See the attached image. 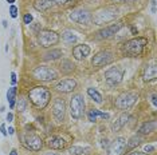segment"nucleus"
I'll list each match as a JSON object with an SVG mask.
<instances>
[{"mask_svg":"<svg viewBox=\"0 0 157 155\" xmlns=\"http://www.w3.org/2000/svg\"><path fill=\"white\" fill-rule=\"evenodd\" d=\"M28 99H30V102L32 103L34 107L42 110V108H45L50 103L51 91L47 87H43V86L34 87V88L30 90V92H28Z\"/></svg>","mask_w":157,"mask_h":155,"instance_id":"obj_1","label":"nucleus"},{"mask_svg":"<svg viewBox=\"0 0 157 155\" xmlns=\"http://www.w3.org/2000/svg\"><path fill=\"white\" fill-rule=\"evenodd\" d=\"M117 18H118V9L116 7H105V8L98 9L94 13V16L91 18V20L97 25H104V24H107L113 20H116Z\"/></svg>","mask_w":157,"mask_h":155,"instance_id":"obj_2","label":"nucleus"},{"mask_svg":"<svg viewBox=\"0 0 157 155\" xmlns=\"http://www.w3.org/2000/svg\"><path fill=\"white\" fill-rule=\"evenodd\" d=\"M148 44V39L146 38H142V36H138V38H133L130 40H127L122 45V51L130 56H137V55H141V52L144 51L145 45Z\"/></svg>","mask_w":157,"mask_h":155,"instance_id":"obj_3","label":"nucleus"},{"mask_svg":"<svg viewBox=\"0 0 157 155\" xmlns=\"http://www.w3.org/2000/svg\"><path fill=\"white\" fill-rule=\"evenodd\" d=\"M83 112H85V100H83V96L81 94H75L73 95L70 100V114H71V118L78 120L83 116Z\"/></svg>","mask_w":157,"mask_h":155,"instance_id":"obj_4","label":"nucleus"},{"mask_svg":"<svg viewBox=\"0 0 157 155\" xmlns=\"http://www.w3.org/2000/svg\"><path fill=\"white\" fill-rule=\"evenodd\" d=\"M137 99H138V95L133 91L122 92V94L118 95V98L116 99V107L120 108V110H129L130 107L134 106Z\"/></svg>","mask_w":157,"mask_h":155,"instance_id":"obj_5","label":"nucleus"},{"mask_svg":"<svg viewBox=\"0 0 157 155\" xmlns=\"http://www.w3.org/2000/svg\"><path fill=\"white\" fill-rule=\"evenodd\" d=\"M32 76L38 80L51 82V80H55L56 78H58V74H56V71L54 68H50V67H46V66H39V67L34 68Z\"/></svg>","mask_w":157,"mask_h":155,"instance_id":"obj_6","label":"nucleus"},{"mask_svg":"<svg viewBox=\"0 0 157 155\" xmlns=\"http://www.w3.org/2000/svg\"><path fill=\"white\" fill-rule=\"evenodd\" d=\"M38 40H39L42 47L48 48V47L55 45L59 42V35L56 32H54V31H50V29H42V31H39Z\"/></svg>","mask_w":157,"mask_h":155,"instance_id":"obj_7","label":"nucleus"},{"mask_svg":"<svg viewBox=\"0 0 157 155\" xmlns=\"http://www.w3.org/2000/svg\"><path fill=\"white\" fill-rule=\"evenodd\" d=\"M125 75V70L120 67H111L105 72V80L107 86H116L122 82V78Z\"/></svg>","mask_w":157,"mask_h":155,"instance_id":"obj_8","label":"nucleus"},{"mask_svg":"<svg viewBox=\"0 0 157 155\" xmlns=\"http://www.w3.org/2000/svg\"><path fill=\"white\" fill-rule=\"evenodd\" d=\"M113 60H114L113 52H111V51H107V50H104V51L97 52V54L93 56L91 64H93L94 67H104V66L110 64Z\"/></svg>","mask_w":157,"mask_h":155,"instance_id":"obj_9","label":"nucleus"},{"mask_svg":"<svg viewBox=\"0 0 157 155\" xmlns=\"http://www.w3.org/2000/svg\"><path fill=\"white\" fill-rule=\"evenodd\" d=\"M74 0H35L34 8L36 11H47L54 6H67Z\"/></svg>","mask_w":157,"mask_h":155,"instance_id":"obj_10","label":"nucleus"},{"mask_svg":"<svg viewBox=\"0 0 157 155\" xmlns=\"http://www.w3.org/2000/svg\"><path fill=\"white\" fill-rule=\"evenodd\" d=\"M126 151V139L122 136L116 138L107 146V155H124Z\"/></svg>","mask_w":157,"mask_h":155,"instance_id":"obj_11","label":"nucleus"},{"mask_svg":"<svg viewBox=\"0 0 157 155\" xmlns=\"http://www.w3.org/2000/svg\"><path fill=\"white\" fill-rule=\"evenodd\" d=\"M65 115H66L65 100L61 99V98L54 99V102H52V116H54V119L58 123H61V122L65 120Z\"/></svg>","mask_w":157,"mask_h":155,"instance_id":"obj_12","label":"nucleus"},{"mask_svg":"<svg viewBox=\"0 0 157 155\" xmlns=\"http://www.w3.org/2000/svg\"><path fill=\"white\" fill-rule=\"evenodd\" d=\"M70 19L78 24H89L91 22V15L89 11L79 8V9H75L70 13Z\"/></svg>","mask_w":157,"mask_h":155,"instance_id":"obj_13","label":"nucleus"},{"mask_svg":"<svg viewBox=\"0 0 157 155\" xmlns=\"http://www.w3.org/2000/svg\"><path fill=\"white\" fill-rule=\"evenodd\" d=\"M24 144L27 148H30L32 151H39L43 147V141L36 134H28L24 138Z\"/></svg>","mask_w":157,"mask_h":155,"instance_id":"obj_14","label":"nucleus"},{"mask_svg":"<svg viewBox=\"0 0 157 155\" xmlns=\"http://www.w3.org/2000/svg\"><path fill=\"white\" fill-rule=\"evenodd\" d=\"M122 23H114V24H110V25H107V27H105V28H102L101 31H98V34H97V36H98V39H107V38H111V36H114L118 31L122 28Z\"/></svg>","mask_w":157,"mask_h":155,"instance_id":"obj_15","label":"nucleus"},{"mask_svg":"<svg viewBox=\"0 0 157 155\" xmlns=\"http://www.w3.org/2000/svg\"><path fill=\"white\" fill-rule=\"evenodd\" d=\"M75 87H77V82L74 79H71V78H67V79H63L56 84L55 90L59 92H63V94H68V92L74 91Z\"/></svg>","mask_w":157,"mask_h":155,"instance_id":"obj_16","label":"nucleus"},{"mask_svg":"<svg viewBox=\"0 0 157 155\" xmlns=\"http://www.w3.org/2000/svg\"><path fill=\"white\" fill-rule=\"evenodd\" d=\"M91 50L87 44H78L73 48V56L77 60H83L85 58H87L90 55Z\"/></svg>","mask_w":157,"mask_h":155,"instance_id":"obj_17","label":"nucleus"},{"mask_svg":"<svg viewBox=\"0 0 157 155\" xmlns=\"http://www.w3.org/2000/svg\"><path fill=\"white\" fill-rule=\"evenodd\" d=\"M47 146L52 150H62L66 147V142H65V139L61 138V136H52L48 139V142H47Z\"/></svg>","mask_w":157,"mask_h":155,"instance_id":"obj_18","label":"nucleus"},{"mask_svg":"<svg viewBox=\"0 0 157 155\" xmlns=\"http://www.w3.org/2000/svg\"><path fill=\"white\" fill-rule=\"evenodd\" d=\"M156 131V120H150V122H145L140 128H138V132L141 135H148V134H152Z\"/></svg>","mask_w":157,"mask_h":155,"instance_id":"obj_19","label":"nucleus"},{"mask_svg":"<svg viewBox=\"0 0 157 155\" xmlns=\"http://www.w3.org/2000/svg\"><path fill=\"white\" fill-rule=\"evenodd\" d=\"M157 78V74H156V66H146L145 70H144V74H142V79L145 82H150V80H154Z\"/></svg>","mask_w":157,"mask_h":155,"instance_id":"obj_20","label":"nucleus"},{"mask_svg":"<svg viewBox=\"0 0 157 155\" xmlns=\"http://www.w3.org/2000/svg\"><path fill=\"white\" fill-rule=\"evenodd\" d=\"M129 118H130V115L129 114H126V112H124V114H121L120 116H118V119L114 122V125H113V130L114 131H118V130H121L126 123H127V120H129Z\"/></svg>","mask_w":157,"mask_h":155,"instance_id":"obj_21","label":"nucleus"},{"mask_svg":"<svg viewBox=\"0 0 157 155\" xmlns=\"http://www.w3.org/2000/svg\"><path fill=\"white\" fill-rule=\"evenodd\" d=\"M87 118L90 122H95L98 118H102V119H109L110 115L107 112H102V111H99V110H95V108H93V110L89 111L87 114Z\"/></svg>","mask_w":157,"mask_h":155,"instance_id":"obj_22","label":"nucleus"},{"mask_svg":"<svg viewBox=\"0 0 157 155\" xmlns=\"http://www.w3.org/2000/svg\"><path fill=\"white\" fill-rule=\"evenodd\" d=\"M16 94H18V90H16V87L13 86V87H11V88H8V91H7V99H8V102H9V108H13L15 107V102H16Z\"/></svg>","mask_w":157,"mask_h":155,"instance_id":"obj_23","label":"nucleus"},{"mask_svg":"<svg viewBox=\"0 0 157 155\" xmlns=\"http://www.w3.org/2000/svg\"><path fill=\"white\" fill-rule=\"evenodd\" d=\"M87 95L91 98L93 102H95V103H98V104H101V103L104 102V100H102V95L99 94V92H98L95 88H93V87L87 88Z\"/></svg>","mask_w":157,"mask_h":155,"instance_id":"obj_24","label":"nucleus"},{"mask_svg":"<svg viewBox=\"0 0 157 155\" xmlns=\"http://www.w3.org/2000/svg\"><path fill=\"white\" fill-rule=\"evenodd\" d=\"M62 39H63L67 44H73V43L77 42L75 34L73 32V31H68V29H66V31H63V32H62Z\"/></svg>","mask_w":157,"mask_h":155,"instance_id":"obj_25","label":"nucleus"},{"mask_svg":"<svg viewBox=\"0 0 157 155\" xmlns=\"http://www.w3.org/2000/svg\"><path fill=\"white\" fill-rule=\"evenodd\" d=\"M61 56H63V52L61 50H51L47 54H45V60H56Z\"/></svg>","mask_w":157,"mask_h":155,"instance_id":"obj_26","label":"nucleus"},{"mask_svg":"<svg viewBox=\"0 0 157 155\" xmlns=\"http://www.w3.org/2000/svg\"><path fill=\"white\" fill-rule=\"evenodd\" d=\"M61 70H62L63 72H71V71L74 70V64L71 63L70 60L63 59V60H62V63H61Z\"/></svg>","mask_w":157,"mask_h":155,"instance_id":"obj_27","label":"nucleus"},{"mask_svg":"<svg viewBox=\"0 0 157 155\" xmlns=\"http://www.w3.org/2000/svg\"><path fill=\"white\" fill-rule=\"evenodd\" d=\"M140 143H141V138L140 136H133V138H130L129 142H126V150H130V148L138 146Z\"/></svg>","mask_w":157,"mask_h":155,"instance_id":"obj_28","label":"nucleus"},{"mask_svg":"<svg viewBox=\"0 0 157 155\" xmlns=\"http://www.w3.org/2000/svg\"><path fill=\"white\" fill-rule=\"evenodd\" d=\"M70 154L71 155H83L85 154V148L78 147V146H73L70 148Z\"/></svg>","mask_w":157,"mask_h":155,"instance_id":"obj_29","label":"nucleus"},{"mask_svg":"<svg viewBox=\"0 0 157 155\" xmlns=\"http://www.w3.org/2000/svg\"><path fill=\"white\" fill-rule=\"evenodd\" d=\"M26 107H27V99H24L23 96H20L18 99V110L19 111H24Z\"/></svg>","mask_w":157,"mask_h":155,"instance_id":"obj_30","label":"nucleus"},{"mask_svg":"<svg viewBox=\"0 0 157 155\" xmlns=\"http://www.w3.org/2000/svg\"><path fill=\"white\" fill-rule=\"evenodd\" d=\"M18 12H19V9H18V7H15L13 4H11V7H9V13H11V18H18Z\"/></svg>","mask_w":157,"mask_h":155,"instance_id":"obj_31","label":"nucleus"},{"mask_svg":"<svg viewBox=\"0 0 157 155\" xmlns=\"http://www.w3.org/2000/svg\"><path fill=\"white\" fill-rule=\"evenodd\" d=\"M23 22H24V24H31V22H32V15H31V13H26L24 18H23Z\"/></svg>","mask_w":157,"mask_h":155,"instance_id":"obj_32","label":"nucleus"},{"mask_svg":"<svg viewBox=\"0 0 157 155\" xmlns=\"http://www.w3.org/2000/svg\"><path fill=\"white\" fill-rule=\"evenodd\" d=\"M144 150H145L146 154H148V152H153V151H154V146H153V144H146V146L144 147Z\"/></svg>","mask_w":157,"mask_h":155,"instance_id":"obj_33","label":"nucleus"},{"mask_svg":"<svg viewBox=\"0 0 157 155\" xmlns=\"http://www.w3.org/2000/svg\"><path fill=\"white\" fill-rule=\"evenodd\" d=\"M11 82H12L13 86H15L16 82H18V79H16V74H15V72H11Z\"/></svg>","mask_w":157,"mask_h":155,"instance_id":"obj_34","label":"nucleus"},{"mask_svg":"<svg viewBox=\"0 0 157 155\" xmlns=\"http://www.w3.org/2000/svg\"><path fill=\"white\" fill-rule=\"evenodd\" d=\"M0 131H2V134H3L4 136H7V135H8L7 128H6V125H2V126H0Z\"/></svg>","mask_w":157,"mask_h":155,"instance_id":"obj_35","label":"nucleus"},{"mask_svg":"<svg viewBox=\"0 0 157 155\" xmlns=\"http://www.w3.org/2000/svg\"><path fill=\"white\" fill-rule=\"evenodd\" d=\"M127 155H149V154L142 152V151H132L130 154H127Z\"/></svg>","mask_w":157,"mask_h":155,"instance_id":"obj_36","label":"nucleus"},{"mask_svg":"<svg viewBox=\"0 0 157 155\" xmlns=\"http://www.w3.org/2000/svg\"><path fill=\"white\" fill-rule=\"evenodd\" d=\"M152 103H153L154 107H157V96H156V94L152 95Z\"/></svg>","mask_w":157,"mask_h":155,"instance_id":"obj_37","label":"nucleus"},{"mask_svg":"<svg viewBox=\"0 0 157 155\" xmlns=\"http://www.w3.org/2000/svg\"><path fill=\"white\" fill-rule=\"evenodd\" d=\"M7 120H8V122H12V120H13V114H12V112H8V114H7Z\"/></svg>","mask_w":157,"mask_h":155,"instance_id":"obj_38","label":"nucleus"},{"mask_svg":"<svg viewBox=\"0 0 157 155\" xmlns=\"http://www.w3.org/2000/svg\"><path fill=\"white\" fill-rule=\"evenodd\" d=\"M7 131H8V134H9V135H13V134H15V128H13V127H8V130H7Z\"/></svg>","mask_w":157,"mask_h":155,"instance_id":"obj_39","label":"nucleus"},{"mask_svg":"<svg viewBox=\"0 0 157 155\" xmlns=\"http://www.w3.org/2000/svg\"><path fill=\"white\" fill-rule=\"evenodd\" d=\"M152 12L156 13V0H153V2H152Z\"/></svg>","mask_w":157,"mask_h":155,"instance_id":"obj_40","label":"nucleus"},{"mask_svg":"<svg viewBox=\"0 0 157 155\" xmlns=\"http://www.w3.org/2000/svg\"><path fill=\"white\" fill-rule=\"evenodd\" d=\"M2 24H3V27H4V28H7V27H8V24H7V20H3V22H2Z\"/></svg>","mask_w":157,"mask_h":155,"instance_id":"obj_41","label":"nucleus"},{"mask_svg":"<svg viewBox=\"0 0 157 155\" xmlns=\"http://www.w3.org/2000/svg\"><path fill=\"white\" fill-rule=\"evenodd\" d=\"M9 155H18V151H16V150H12V151L9 152Z\"/></svg>","mask_w":157,"mask_h":155,"instance_id":"obj_42","label":"nucleus"},{"mask_svg":"<svg viewBox=\"0 0 157 155\" xmlns=\"http://www.w3.org/2000/svg\"><path fill=\"white\" fill-rule=\"evenodd\" d=\"M132 32H133L134 35L137 34V28H136V27H132Z\"/></svg>","mask_w":157,"mask_h":155,"instance_id":"obj_43","label":"nucleus"},{"mask_svg":"<svg viewBox=\"0 0 157 155\" xmlns=\"http://www.w3.org/2000/svg\"><path fill=\"white\" fill-rule=\"evenodd\" d=\"M102 146H107V139H104L102 141Z\"/></svg>","mask_w":157,"mask_h":155,"instance_id":"obj_44","label":"nucleus"},{"mask_svg":"<svg viewBox=\"0 0 157 155\" xmlns=\"http://www.w3.org/2000/svg\"><path fill=\"white\" fill-rule=\"evenodd\" d=\"M45 155H58V154H55V152H46Z\"/></svg>","mask_w":157,"mask_h":155,"instance_id":"obj_45","label":"nucleus"},{"mask_svg":"<svg viewBox=\"0 0 157 155\" xmlns=\"http://www.w3.org/2000/svg\"><path fill=\"white\" fill-rule=\"evenodd\" d=\"M0 111H2V112H4V111H6V107H4V106H2V108H0Z\"/></svg>","mask_w":157,"mask_h":155,"instance_id":"obj_46","label":"nucleus"},{"mask_svg":"<svg viewBox=\"0 0 157 155\" xmlns=\"http://www.w3.org/2000/svg\"><path fill=\"white\" fill-rule=\"evenodd\" d=\"M7 3H9V4H12V3H15V0H7Z\"/></svg>","mask_w":157,"mask_h":155,"instance_id":"obj_47","label":"nucleus"},{"mask_svg":"<svg viewBox=\"0 0 157 155\" xmlns=\"http://www.w3.org/2000/svg\"><path fill=\"white\" fill-rule=\"evenodd\" d=\"M116 2H120V0H116Z\"/></svg>","mask_w":157,"mask_h":155,"instance_id":"obj_48","label":"nucleus"}]
</instances>
